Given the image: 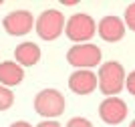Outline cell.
<instances>
[{"mask_svg": "<svg viewBox=\"0 0 135 127\" xmlns=\"http://www.w3.org/2000/svg\"><path fill=\"white\" fill-rule=\"evenodd\" d=\"M10 127H32L30 123H26V121H16V123H12Z\"/></svg>", "mask_w": 135, "mask_h": 127, "instance_id": "17", "label": "cell"}, {"mask_svg": "<svg viewBox=\"0 0 135 127\" xmlns=\"http://www.w3.org/2000/svg\"><path fill=\"white\" fill-rule=\"evenodd\" d=\"M24 79V69L18 63L4 61L0 63V85L4 87H14Z\"/></svg>", "mask_w": 135, "mask_h": 127, "instance_id": "10", "label": "cell"}, {"mask_svg": "<svg viewBox=\"0 0 135 127\" xmlns=\"http://www.w3.org/2000/svg\"><path fill=\"white\" fill-rule=\"evenodd\" d=\"M125 24H127L131 30H135V2L129 4L127 10H125Z\"/></svg>", "mask_w": 135, "mask_h": 127, "instance_id": "13", "label": "cell"}, {"mask_svg": "<svg viewBox=\"0 0 135 127\" xmlns=\"http://www.w3.org/2000/svg\"><path fill=\"white\" fill-rule=\"evenodd\" d=\"M65 97H62L56 89H42L36 97H34V111L38 115L46 117V119H52V117H59L65 111Z\"/></svg>", "mask_w": 135, "mask_h": 127, "instance_id": "2", "label": "cell"}, {"mask_svg": "<svg viewBox=\"0 0 135 127\" xmlns=\"http://www.w3.org/2000/svg\"><path fill=\"white\" fill-rule=\"evenodd\" d=\"M69 89L77 95H89L97 89V75L89 69H77L69 77Z\"/></svg>", "mask_w": 135, "mask_h": 127, "instance_id": "8", "label": "cell"}, {"mask_svg": "<svg viewBox=\"0 0 135 127\" xmlns=\"http://www.w3.org/2000/svg\"><path fill=\"white\" fill-rule=\"evenodd\" d=\"M0 6H2V0H0Z\"/></svg>", "mask_w": 135, "mask_h": 127, "instance_id": "19", "label": "cell"}, {"mask_svg": "<svg viewBox=\"0 0 135 127\" xmlns=\"http://www.w3.org/2000/svg\"><path fill=\"white\" fill-rule=\"evenodd\" d=\"M125 87L131 95H135V71L129 73V77H125Z\"/></svg>", "mask_w": 135, "mask_h": 127, "instance_id": "15", "label": "cell"}, {"mask_svg": "<svg viewBox=\"0 0 135 127\" xmlns=\"http://www.w3.org/2000/svg\"><path fill=\"white\" fill-rule=\"evenodd\" d=\"M67 61L77 69H89L91 71V67H97V63H101V49L91 43L75 44L69 49Z\"/></svg>", "mask_w": 135, "mask_h": 127, "instance_id": "5", "label": "cell"}, {"mask_svg": "<svg viewBox=\"0 0 135 127\" xmlns=\"http://www.w3.org/2000/svg\"><path fill=\"white\" fill-rule=\"evenodd\" d=\"M125 69L121 63L117 61H109L103 63L99 67V89L103 91V95H109V97H115V95L121 93V89L125 87Z\"/></svg>", "mask_w": 135, "mask_h": 127, "instance_id": "1", "label": "cell"}, {"mask_svg": "<svg viewBox=\"0 0 135 127\" xmlns=\"http://www.w3.org/2000/svg\"><path fill=\"white\" fill-rule=\"evenodd\" d=\"M99 117L109 125H119L127 117V105L119 97H107L99 105Z\"/></svg>", "mask_w": 135, "mask_h": 127, "instance_id": "7", "label": "cell"}, {"mask_svg": "<svg viewBox=\"0 0 135 127\" xmlns=\"http://www.w3.org/2000/svg\"><path fill=\"white\" fill-rule=\"evenodd\" d=\"M32 24H34V18L28 10H12L2 20L4 30L8 34H12V36H22V34L30 32Z\"/></svg>", "mask_w": 135, "mask_h": 127, "instance_id": "6", "label": "cell"}, {"mask_svg": "<svg viewBox=\"0 0 135 127\" xmlns=\"http://www.w3.org/2000/svg\"><path fill=\"white\" fill-rule=\"evenodd\" d=\"M12 103H14V95H12V91L8 87H4V85H0V111L10 109Z\"/></svg>", "mask_w": 135, "mask_h": 127, "instance_id": "12", "label": "cell"}, {"mask_svg": "<svg viewBox=\"0 0 135 127\" xmlns=\"http://www.w3.org/2000/svg\"><path fill=\"white\" fill-rule=\"evenodd\" d=\"M34 28H36V34H38L42 40H55L61 36L62 28H65V16H62L59 10H45L40 12V16L34 22Z\"/></svg>", "mask_w": 135, "mask_h": 127, "instance_id": "3", "label": "cell"}, {"mask_svg": "<svg viewBox=\"0 0 135 127\" xmlns=\"http://www.w3.org/2000/svg\"><path fill=\"white\" fill-rule=\"evenodd\" d=\"M14 57L20 67H32L40 61V49L34 43H22L14 49Z\"/></svg>", "mask_w": 135, "mask_h": 127, "instance_id": "11", "label": "cell"}, {"mask_svg": "<svg viewBox=\"0 0 135 127\" xmlns=\"http://www.w3.org/2000/svg\"><path fill=\"white\" fill-rule=\"evenodd\" d=\"M67 127H93V125H91V121L85 119V117H73V119L67 123Z\"/></svg>", "mask_w": 135, "mask_h": 127, "instance_id": "14", "label": "cell"}, {"mask_svg": "<svg viewBox=\"0 0 135 127\" xmlns=\"http://www.w3.org/2000/svg\"><path fill=\"white\" fill-rule=\"evenodd\" d=\"M65 32L73 43L83 44L85 40H89L95 36L97 32V24L89 14H73L65 24Z\"/></svg>", "mask_w": 135, "mask_h": 127, "instance_id": "4", "label": "cell"}, {"mask_svg": "<svg viewBox=\"0 0 135 127\" xmlns=\"http://www.w3.org/2000/svg\"><path fill=\"white\" fill-rule=\"evenodd\" d=\"M36 127H61V123H56V121H51V119H46V121H40Z\"/></svg>", "mask_w": 135, "mask_h": 127, "instance_id": "16", "label": "cell"}, {"mask_svg": "<svg viewBox=\"0 0 135 127\" xmlns=\"http://www.w3.org/2000/svg\"><path fill=\"white\" fill-rule=\"evenodd\" d=\"M129 127H135V119H133V121H131V125Z\"/></svg>", "mask_w": 135, "mask_h": 127, "instance_id": "18", "label": "cell"}, {"mask_svg": "<svg viewBox=\"0 0 135 127\" xmlns=\"http://www.w3.org/2000/svg\"><path fill=\"white\" fill-rule=\"evenodd\" d=\"M97 32L107 43H117V40H121L125 36V22L117 16H105L99 22Z\"/></svg>", "mask_w": 135, "mask_h": 127, "instance_id": "9", "label": "cell"}]
</instances>
